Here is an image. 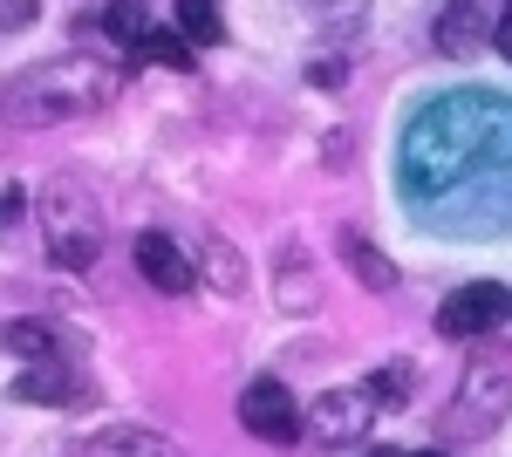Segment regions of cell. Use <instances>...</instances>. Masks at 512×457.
<instances>
[{"label":"cell","instance_id":"6da1fadb","mask_svg":"<svg viewBox=\"0 0 512 457\" xmlns=\"http://www.w3.org/2000/svg\"><path fill=\"white\" fill-rule=\"evenodd\" d=\"M117 96V69L96 62V55H55L7 89V103L21 116H41V123H69V116H96Z\"/></svg>","mask_w":512,"mask_h":457},{"label":"cell","instance_id":"7a4b0ae2","mask_svg":"<svg viewBox=\"0 0 512 457\" xmlns=\"http://www.w3.org/2000/svg\"><path fill=\"white\" fill-rule=\"evenodd\" d=\"M41 226H48V260L55 267H89L103 246V212L82 185H48L41 191Z\"/></svg>","mask_w":512,"mask_h":457},{"label":"cell","instance_id":"3957f363","mask_svg":"<svg viewBox=\"0 0 512 457\" xmlns=\"http://www.w3.org/2000/svg\"><path fill=\"white\" fill-rule=\"evenodd\" d=\"M506 417H512V369H499V362H472L465 382H458V396H451V410H444V437L478 444V437H492Z\"/></svg>","mask_w":512,"mask_h":457},{"label":"cell","instance_id":"277c9868","mask_svg":"<svg viewBox=\"0 0 512 457\" xmlns=\"http://www.w3.org/2000/svg\"><path fill=\"white\" fill-rule=\"evenodd\" d=\"M506 314H512L506 287H499V280H472V287H458L451 301L437 307V335H444V342H478V335H492Z\"/></svg>","mask_w":512,"mask_h":457},{"label":"cell","instance_id":"5b68a950","mask_svg":"<svg viewBox=\"0 0 512 457\" xmlns=\"http://www.w3.org/2000/svg\"><path fill=\"white\" fill-rule=\"evenodd\" d=\"M239 423L260 437V444H294L308 423H301V410H294V389L274 376L246 382V396H239Z\"/></svg>","mask_w":512,"mask_h":457},{"label":"cell","instance_id":"8992f818","mask_svg":"<svg viewBox=\"0 0 512 457\" xmlns=\"http://www.w3.org/2000/svg\"><path fill=\"white\" fill-rule=\"evenodd\" d=\"M130 260H137V273H144L158 294H192V280H198V267L185 260V246H178L171 232H137Z\"/></svg>","mask_w":512,"mask_h":457},{"label":"cell","instance_id":"52a82bcc","mask_svg":"<svg viewBox=\"0 0 512 457\" xmlns=\"http://www.w3.org/2000/svg\"><path fill=\"white\" fill-rule=\"evenodd\" d=\"M369 417H376L369 382H362V389H328V396L315 403V417H308V430H315L321 444H349V437L369 430Z\"/></svg>","mask_w":512,"mask_h":457},{"label":"cell","instance_id":"ba28073f","mask_svg":"<svg viewBox=\"0 0 512 457\" xmlns=\"http://www.w3.org/2000/svg\"><path fill=\"white\" fill-rule=\"evenodd\" d=\"M478 41H485V21H478L472 0H451L444 14H437V48L444 55H472Z\"/></svg>","mask_w":512,"mask_h":457},{"label":"cell","instance_id":"9c48e42d","mask_svg":"<svg viewBox=\"0 0 512 457\" xmlns=\"http://www.w3.org/2000/svg\"><path fill=\"white\" fill-rule=\"evenodd\" d=\"M342 260L355 267V280H362L369 294H396V267L376 253V246H369V239H362V232H349V239H342Z\"/></svg>","mask_w":512,"mask_h":457},{"label":"cell","instance_id":"30bf717a","mask_svg":"<svg viewBox=\"0 0 512 457\" xmlns=\"http://www.w3.org/2000/svg\"><path fill=\"white\" fill-rule=\"evenodd\" d=\"M103 28H110V35H117L123 48H144V41L158 35V28H151V7H144V0H110Z\"/></svg>","mask_w":512,"mask_h":457},{"label":"cell","instance_id":"8fae6325","mask_svg":"<svg viewBox=\"0 0 512 457\" xmlns=\"http://www.w3.org/2000/svg\"><path fill=\"white\" fill-rule=\"evenodd\" d=\"M178 35L192 41V48H212V41L226 35V21H219V0H178Z\"/></svg>","mask_w":512,"mask_h":457},{"label":"cell","instance_id":"7c38bea8","mask_svg":"<svg viewBox=\"0 0 512 457\" xmlns=\"http://www.w3.org/2000/svg\"><path fill=\"white\" fill-rule=\"evenodd\" d=\"M0 342L14 348L21 362H55V328H41V321H7Z\"/></svg>","mask_w":512,"mask_h":457},{"label":"cell","instance_id":"4fadbf2b","mask_svg":"<svg viewBox=\"0 0 512 457\" xmlns=\"http://www.w3.org/2000/svg\"><path fill=\"white\" fill-rule=\"evenodd\" d=\"M14 396H21V403H55V396H69V382H62L55 362H35V376L14 382Z\"/></svg>","mask_w":512,"mask_h":457},{"label":"cell","instance_id":"5bb4252c","mask_svg":"<svg viewBox=\"0 0 512 457\" xmlns=\"http://www.w3.org/2000/svg\"><path fill=\"white\" fill-rule=\"evenodd\" d=\"M89 451L96 457H130V451H171V444H164V437H151V430H110V437H96V444H89Z\"/></svg>","mask_w":512,"mask_h":457},{"label":"cell","instance_id":"9a60e30c","mask_svg":"<svg viewBox=\"0 0 512 457\" xmlns=\"http://www.w3.org/2000/svg\"><path fill=\"white\" fill-rule=\"evenodd\" d=\"M137 55H151V62H171V69H185V62H192V41H185V35H164V28H158V35L144 41Z\"/></svg>","mask_w":512,"mask_h":457},{"label":"cell","instance_id":"2e32d148","mask_svg":"<svg viewBox=\"0 0 512 457\" xmlns=\"http://www.w3.org/2000/svg\"><path fill=\"white\" fill-rule=\"evenodd\" d=\"M410 369H403V362H390V369H376V376H369V396H410Z\"/></svg>","mask_w":512,"mask_h":457},{"label":"cell","instance_id":"e0dca14e","mask_svg":"<svg viewBox=\"0 0 512 457\" xmlns=\"http://www.w3.org/2000/svg\"><path fill=\"white\" fill-rule=\"evenodd\" d=\"M205 253H212V273H219V287H233V294H239V280H246V267H239L233 253L219 246V239H205Z\"/></svg>","mask_w":512,"mask_h":457},{"label":"cell","instance_id":"ac0fdd59","mask_svg":"<svg viewBox=\"0 0 512 457\" xmlns=\"http://www.w3.org/2000/svg\"><path fill=\"white\" fill-rule=\"evenodd\" d=\"M28 14H35V0H0V35H14Z\"/></svg>","mask_w":512,"mask_h":457},{"label":"cell","instance_id":"d6986e66","mask_svg":"<svg viewBox=\"0 0 512 457\" xmlns=\"http://www.w3.org/2000/svg\"><path fill=\"white\" fill-rule=\"evenodd\" d=\"M492 48H499V55H506V62H512V7H506V14H499V21H492Z\"/></svg>","mask_w":512,"mask_h":457},{"label":"cell","instance_id":"ffe728a7","mask_svg":"<svg viewBox=\"0 0 512 457\" xmlns=\"http://www.w3.org/2000/svg\"><path fill=\"white\" fill-rule=\"evenodd\" d=\"M14 219H21V191H7V198H0V226H14Z\"/></svg>","mask_w":512,"mask_h":457},{"label":"cell","instance_id":"44dd1931","mask_svg":"<svg viewBox=\"0 0 512 457\" xmlns=\"http://www.w3.org/2000/svg\"><path fill=\"white\" fill-rule=\"evenodd\" d=\"M376 457H403V451H376ZM410 457H437V451H410Z\"/></svg>","mask_w":512,"mask_h":457}]
</instances>
